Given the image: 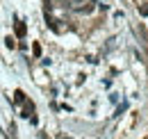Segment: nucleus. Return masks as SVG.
Returning <instances> with one entry per match:
<instances>
[{
  "label": "nucleus",
  "instance_id": "obj_5",
  "mask_svg": "<svg viewBox=\"0 0 148 139\" xmlns=\"http://www.w3.org/2000/svg\"><path fill=\"white\" fill-rule=\"evenodd\" d=\"M139 14H141V16H148V5H141V7H139Z\"/></svg>",
  "mask_w": 148,
  "mask_h": 139
},
{
  "label": "nucleus",
  "instance_id": "obj_3",
  "mask_svg": "<svg viewBox=\"0 0 148 139\" xmlns=\"http://www.w3.org/2000/svg\"><path fill=\"white\" fill-rule=\"evenodd\" d=\"M5 46H7V48H14V46H16V41H14L12 36H7V39H5Z\"/></svg>",
  "mask_w": 148,
  "mask_h": 139
},
{
  "label": "nucleus",
  "instance_id": "obj_4",
  "mask_svg": "<svg viewBox=\"0 0 148 139\" xmlns=\"http://www.w3.org/2000/svg\"><path fill=\"white\" fill-rule=\"evenodd\" d=\"M32 52H34V57H41V46L34 43V46H32Z\"/></svg>",
  "mask_w": 148,
  "mask_h": 139
},
{
  "label": "nucleus",
  "instance_id": "obj_1",
  "mask_svg": "<svg viewBox=\"0 0 148 139\" xmlns=\"http://www.w3.org/2000/svg\"><path fill=\"white\" fill-rule=\"evenodd\" d=\"M25 34H27V28H25L23 23H18V25H16V36H25Z\"/></svg>",
  "mask_w": 148,
  "mask_h": 139
},
{
  "label": "nucleus",
  "instance_id": "obj_2",
  "mask_svg": "<svg viewBox=\"0 0 148 139\" xmlns=\"http://www.w3.org/2000/svg\"><path fill=\"white\" fill-rule=\"evenodd\" d=\"M14 96H16V103H23V100H25V94H23V91H16V94H14Z\"/></svg>",
  "mask_w": 148,
  "mask_h": 139
}]
</instances>
